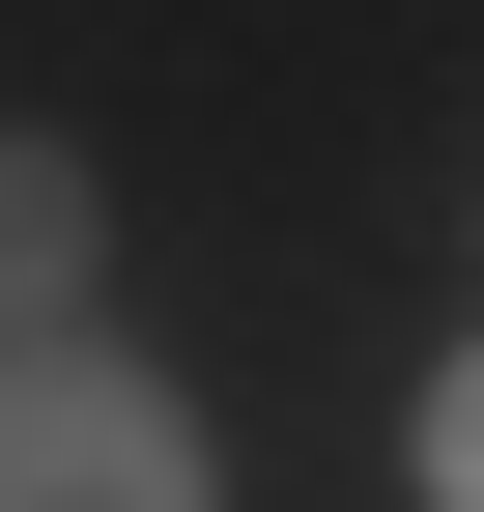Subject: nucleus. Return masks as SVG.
I'll return each mask as SVG.
<instances>
[{
	"label": "nucleus",
	"mask_w": 484,
	"mask_h": 512,
	"mask_svg": "<svg viewBox=\"0 0 484 512\" xmlns=\"http://www.w3.org/2000/svg\"><path fill=\"white\" fill-rule=\"evenodd\" d=\"M0 512H228L143 342H0Z\"/></svg>",
	"instance_id": "nucleus-1"
},
{
	"label": "nucleus",
	"mask_w": 484,
	"mask_h": 512,
	"mask_svg": "<svg viewBox=\"0 0 484 512\" xmlns=\"http://www.w3.org/2000/svg\"><path fill=\"white\" fill-rule=\"evenodd\" d=\"M399 456H428V512H484V342L428 370V427H399Z\"/></svg>",
	"instance_id": "nucleus-3"
},
{
	"label": "nucleus",
	"mask_w": 484,
	"mask_h": 512,
	"mask_svg": "<svg viewBox=\"0 0 484 512\" xmlns=\"http://www.w3.org/2000/svg\"><path fill=\"white\" fill-rule=\"evenodd\" d=\"M86 256H114L86 143H0V342H86Z\"/></svg>",
	"instance_id": "nucleus-2"
}]
</instances>
